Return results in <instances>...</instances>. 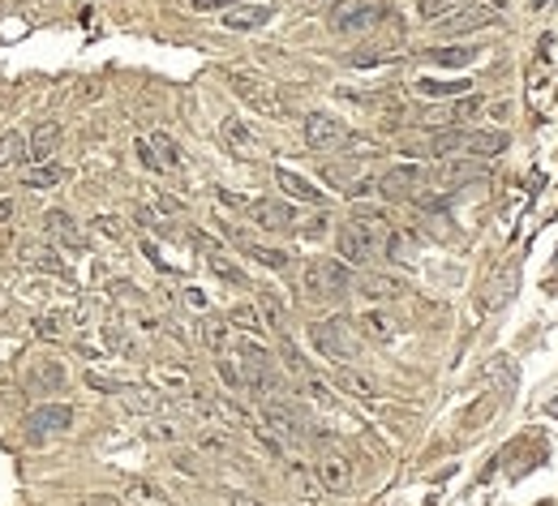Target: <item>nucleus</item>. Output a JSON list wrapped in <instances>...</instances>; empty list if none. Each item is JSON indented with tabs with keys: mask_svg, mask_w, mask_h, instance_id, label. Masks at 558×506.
<instances>
[{
	"mask_svg": "<svg viewBox=\"0 0 558 506\" xmlns=\"http://www.w3.org/2000/svg\"><path fill=\"white\" fill-rule=\"evenodd\" d=\"M56 146H61V124L44 121L26 138V159H30V164H52V150H56Z\"/></svg>",
	"mask_w": 558,
	"mask_h": 506,
	"instance_id": "19",
	"label": "nucleus"
},
{
	"mask_svg": "<svg viewBox=\"0 0 558 506\" xmlns=\"http://www.w3.org/2000/svg\"><path fill=\"white\" fill-rule=\"evenodd\" d=\"M477 56H481V48H434L430 52V60L442 65V69H468Z\"/></svg>",
	"mask_w": 558,
	"mask_h": 506,
	"instance_id": "32",
	"label": "nucleus"
},
{
	"mask_svg": "<svg viewBox=\"0 0 558 506\" xmlns=\"http://www.w3.org/2000/svg\"><path fill=\"white\" fill-rule=\"evenodd\" d=\"M219 138H223V146H228V150H241V155H249V150L258 146V138L249 133V124H245L241 116H228V121L219 124Z\"/></svg>",
	"mask_w": 558,
	"mask_h": 506,
	"instance_id": "27",
	"label": "nucleus"
},
{
	"mask_svg": "<svg viewBox=\"0 0 558 506\" xmlns=\"http://www.w3.org/2000/svg\"><path fill=\"white\" fill-rule=\"evenodd\" d=\"M301 378H305V390H310L314 404H331V386L322 382V378H314V373H301Z\"/></svg>",
	"mask_w": 558,
	"mask_h": 506,
	"instance_id": "43",
	"label": "nucleus"
},
{
	"mask_svg": "<svg viewBox=\"0 0 558 506\" xmlns=\"http://www.w3.org/2000/svg\"><path fill=\"white\" fill-rule=\"evenodd\" d=\"M86 382L99 386V390H121L125 382H117V378H108V373H86Z\"/></svg>",
	"mask_w": 558,
	"mask_h": 506,
	"instance_id": "47",
	"label": "nucleus"
},
{
	"mask_svg": "<svg viewBox=\"0 0 558 506\" xmlns=\"http://www.w3.org/2000/svg\"><path fill=\"white\" fill-rule=\"evenodd\" d=\"M232 241H237V249H241L245 258H254L258 266H271V270H288V253H279V249H271V245L249 241L245 232H232Z\"/></svg>",
	"mask_w": 558,
	"mask_h": 506,
	"instance_id": "22",
	"label": "nucleus"
},
{
	"mask_svg": "<svg viewBox=\"0 0 558 506\" xmlns=\"http://www.w3.org/2000/svg\"><path fill=\"white\" fill-rule=\"evenodd\" d=\"M511 292H515V262H503L494 275L486 279V288L477 296V305H481V314H498L503 305L511 301Z\"/></svg>",
	"mask_w": 558,
	"mask_h": 506,
	"instance_id": "13",
	"label": "nucleus"
},
{
	"mask_svg": "<svg viewBox=\"0 0 558 506\" xmlns=\"http://www.w3.org/2000/svg\"><path fill=\"white\" fill-rule=\"evenodd\" d=\"M164 506H172V502H164Z\"/></svg>",
	"mask_w": 558,
	"mask_h": 506,
	"instance_id": "55",
	"label": "nucleus"
},
{
	"mask_svg": "<svg viewBox=\"0 0 558 506\" xmlns=\"http://www.w3.org/2000/svg\"><path fill=\"white\" fill-rule=\"evenodd\" d=\"M271 18H275L271 4H232V9H223V26L228 30H263Z\"/></svg>",
	"mask_w": 558,
	"mask_h": 506,
	"instance_id": "18",
	"label": "nucleus"
},
{
	"mask_svg": "<svg viewBox=\"0 0 558 506\" xmlns=\"http://www.w3.org/2000/svg\"><path fill=\"white\" fill-rule=\"evenodd\" d=\"M125 498L133 506H164L168 498H164V489L159 485H150V481H129L125 485Z\"/></svg>",
	"mask_w": 558,
	"mask_h": 506,
	"instance_id": "34",
	"label": "nucleus"
},
{
	"mask_svg": "<svg viewBox=\"0 0 558 506\" xmlns=\"http://www.w3.org/2000/svg\"><path fill=\"white\" fill-rule=\"evenodd\" d=\"M18 159H26V133H0V172L9 168V164H18Z\"/></svg>",
	"mask_w": 558,
	"mask_h": 506,
	"instance_id": "36",
	"label": "nucleus"
},
{
	"mask_svg": "<svg viewBox=\"0 0 558 506\" xmlns=\"http://www.w3.org/2000/svg\"><path fill=\"white\" fill-rule=\"evenodd\" d=\"M99 228H103V232H108L112 241H121V232H125V228H121V223H117L112 215H99Z\"/></svg>",
	"mask_w": 558,
	"mask_h": 506,
	"instance_id": "49",
	"label": "nucleus"
},
{
	"mask_svg": "<svg viewBox=\"0 0 558 506\" xmlns=\"http://www.w3.org/2000/svg\"><path fill=\"white\" fill-rule=\"evenodd\" d=\"M550 416H558V399H554V404H550Z\"/></svg>",
	"mask_w": 558,
	"mask_h": 506,
	"instance_id": "52",
	"label": "nucleus"
},
{
	"mask_svg": "<svg viewBox=\"0 0 558 506\" xmlns=\"http://www.w3.org/2000/svg\"><path fill=\"white\" fill-rule=\"evenodd\" d=\"M117 395L125 399V408H129V412H155V408H159V395H155V390H146V386H129V382H125Z\"/></svg>",
	"mask_w": 558,
	"mask_h": 506,
	"instance_id": "33",
	"label": "nucleus"
},
{
	"mask_svg": "<svg viewBox=\"0 0 558 506\" xmlns=\"http://www.w3.org/2000/svg\"><path fill=\"white\" fill-rule=\"evenodd\" d=\"M61 331H65L61 317H39V322H35V335L39 339H61Z\"/></svg>",
	"mask_w": 558,
	"mask_h": 506,
	"instance_id": "44",
	"label": "nucleus"
},
{
	"mask_svg": "<svg viewBox=\"0 0 558 506\" xmlns=\"http://www.w3.org/2000/svg\"><path fill=\"white\" fill-rule=\"evenodd\" d=\"M275 185L288 193V197H296V202H310V206H318V202H322V189H318V185H310L305 176L288 172V168H275Z\"/></svg>",
	"mask_w": 558,
	"mask_h": 506,
	"instance_id": "24",
	"label": "nucleus"
},
{
	"mask_svg": "<svg viewBox=\"0 0 558 506\" xmlns=\"http://www.w3.org/2000/svg\"><path fill=\"white\" fill-rule=\"evenodd\" d=\"M336 249H340L344 266H369L378 253H383V241L378 237H369L361 223H340V232H336Z\"/></svg>",
	"mask_w": 558,
	"mask_h": 506,
	"instance_id": "6",
	"label": "nucleus"
},
{
	"mask_svg": "<svg viewBox=\"0 0 558 506\" xmlns=\"http://www.w3.org/2000/svg\"><path fill=\"white\" fill-rule=\"evenodd\" d=\"M44 232H48L56 245H65V249H82L86 237H82V228H77V219L69 211H48L44 215Z\"/></svg>",
	"mask_w": 558,
	"mask_h": 506,
	"instance_id": "17",
	"label": "nucleus"
},
{
	"mask_svg": "<svg viewBox=\"0 0 558 506\" xmlns=\"http://www.w3.org/2000/svg\"><path fill=\"white\" fill-rule=\"evenodd\" d=\"M421 185H425V172L416 164H395V168H387L378 176V189H383L387 202H408V197L421 193Z\"/></svg>",
	"mask_w": 558,
	"mask_h": 506,
	"instance_id": "11",
	"label": "nucleus"
},
{
	"mask_svg": "<svg viewBox=\"0 0 558 506\" xmlns=\"http://www.w3.org/2000/svg\"><path fill=\"white\" fill-rule=\"evenodd\" d=\"M481 112V99H473V95H460L451 108H447V116H451V124H464V121H473Z\"/></svg>",
	"mask_w": 558,
	"mask_h": 506,
	"instance_id": "40",
	"label": "nucleus"
},
{
	"mask_svg": "<svg viewBox=\"0 0 558 506\" xmlns=\"http://www.w3.org/2000/svg\"><path fill=\"white\" fill-rule=\"evenodd\" d=\"M288 485L301 502H318V498H322V485H318V477L301 463V459H288Z\"/></svg>",
	"mask_w": 558,
	"mask_h": 506,
	"instance_id": "25",
	"label": "nucleus"
},
{
	"mask_svg": "<svg viewBox=\"0 0 558 506\" xmlns=\"http://www.w3.org/2000/svg\"><path fill=\"white\" fill-rule=\"evenodd\" d=\"M310 343L318 348V357H327V361L336 365H348L357 357V339L348 335V322L344 317H322L310 326Z\"/></svg>",
	"mask_w": 558,
	"mask_h": 506,
	"instance_id": "3",
	"label": "nucleus"
},
{
	"mask_svg": "<svg viewBox=\"0 0 558 506\" xmlns=\"http://www.w3.org/2000/svg\"><path fill=\"white\" fill-rule=\"evenodd\" d=\"M305 142H310V150H336V146L348 142V129L331 112H310L305 116Z\"/></svg>",
	"mask_w": 558,
	"mask_h": 506,
	"instance_id": "12",
	"label": "nucleus"
},
{
	"mask_svg": "<svg viewBox=\"0 0 558 506\" xmlns=\"http://www.w3.org/2000/svg\"><path fill=\"white\" fill-rule=\"evenodd\" d=\"M413 91L425 99H460V95H468V82H434V77H421V82H413Z\"/></svg>",
	"mask_w": 558,
	"mask_h": 506,
	"instance_id": "31",
	"label": "nucleus"
},
{
	"mask_svg": "<svg viewBox=\"0 0 558 506\" xmlns=\"http://www.w3.org/2000/svg\"><path fill=\"white\" fill-rule=\"evenodd\" d=\"M314 477L327 494H348L352 489V459L336 446H322V455L314 459Z\"/></svg>",
	"mask_w": 558,
	"mask_h": 506,
	"instance_id": "7",
	"label": "nucleus"
},
{
	"mask_svg": "<svg viewBox=\"0 0 558 506\" xmlns=\"http://www.w3.org/2000/svg\"><path fill=\"white\" fill-rule=\"evenodd\" d=\"M219 378H223V382L232 386V390H241V369H237V365H228V361H219Z\"/></svg>",
	"mask_w": 558,
	"mask_h": 506,
	"instance_id": "45",
	"label": "nucleus"
},
{
	"mask_svg": "<svg viewBox=\"0 0 558 506\" xmlns=\"http://www.w3.org/2000/svg\"><path fill=\"white\" fill-rule=\"evenodd\" d=\"M263 314H267V322L271 326H275V331H279V335H284V305H279V301H275V296H263Z\"/></svg>",
	"mask_w": 558,
	"mask_h": 506,
	"instance_id": "42",
	"label": "nucleus"
},
{
	"mask_svg": "<svg viewBox=\"0 0 558 506\" xmlns=\"http://www.w3.org/2000/svg\"><path fill=\"white\" fill-rule=\"evenodd\" d=\"M361 296H369V301H395V296H404V284L395 275L369 270V275H361Z\"/></svg>",
	"mask_w": 558,
	"mask_h": 506,
	"instance_id": "26",
	"label": "nucleus"
},
{
	"mask_svg": "<svg viewBox=\"0 0 558 506\" xmlns=\"http://www.w3.org/2000/svg\"><path fill=\"white\" fill-rule=\"evenodd\" d=\"M533 4H537V9H541V4H546V0H533Z\"/></svg>",
	"mask_w": 558,
	"mask_h": 506,
	"instance_id": "53",
	"label": "nucleus"
},
{
	"mask_svg": "<svg viewBox=\"0 0 558 506\" xmlns=\"http://www.w3.org/2000/svg\"><path fill=\"white\" fill-rule=\"evenodd\" d=\"M103 339H108V348H112V352H129V357H138V348H133L129 331L117 326V322H108V326H103Z\"/></svg>",
	"mask_w": 558,
	"mask_h": 506,
	"instance_id": "39",
	"label": "nucleus"
},
{
	"mask_svg": "<svg viewBox=\"0 0 558 506\" xmlns=\"http://www.w3.org/2000/svg\"><path fill=\"white\" fill-rule=\"evenodd\" d=\"M146 438H155V442H176V438H181V430H176V425H150V430H146Z\"/></svg>",
	"mask_w": 558,
	"mask_h": 506,
	"instance_id": "46",
	"label": "nucleus"
},
{
	"mask_svg": "<svg viewBox=\"0 0 558 506\" xmlns=\"http://www.w3.org/2000/svg\"><path fill=\"white\" fill-rule=\"evenodd\" d=\"M249 219L263 228V232H292V211L284 202H271V197H258V202H249Z\"/></svg>",
	"mask_w": 558,
	"mask_h": 506,
	"instance_id": "16",
	"label": "nucleus"
},
{
	"mask_svg": "<svg viewBox=\"0 0 558 506\" xmlns=\"http://www.w3.org/2000/svg\"><path fill=\"white\" fill-rule=\"evenodd\" d=\"M30 390H61L65 386V365L52 361V357H39V361L30 365Z\"/></svg>",
	"mask_w": 558,
	"mask_h": 506,
	"instance_id": "23",
	"label": "nucleus"
},
{
	"mask_svg": "<svg viewBox=\"0 0 558 506\" xmlns=\"http://www.w3.org/2000/svg\"><path fill=\"white\" fill-rule=\"evenodd\" d=\"M138 159H142L150 172H181L185 159H181V146L172 142L168 133H150V138H138Z\"/></svg>",
	"mask_w": 558,
	"mask_h": 506,
	"instance_id": "10",
	"label": "nucleus"
},
{
	"mask_svg": "<svg viewBox=\"0 0 558 506\" xmlns=\"http://www.w3.org/2000/svg\"><path fill=\"white\" fill-rule=\"evenodd\" d=\"M18 215V202H9V197H0V228L9 223V219Z\"/></svg>",
	"mask_w": 558,
	"mask_h": 506,
	"instance_id": "50",
	"label": "nucleus"
},
{
	"mask_svg": "<svg viewBox=\"0 0 558 506\" xmlns=\"http://www.w3.org/2000/svg\"><path fill=\"white\" fill-rule=\"evenodd\" d=\"M383 18H387V4H383V0H361V4H352V9H336L331 30H336V35H365V30H374Z\"/></svg>",
	"mask_w": 558,
	"mask_h": 506,
	"instance_id": "8",
	"label": "nucleus"
},
{
	"mask_svg": "<svg viewBox=\"0 0 558 506\" xmlns=\"http://www.w3.org/2000/svg\"><path fill=\"white\" fill-rule=\"evenodd\" d=\"M232 91H237V99L241 103H249L254 112H263V116H284V103H279V95H275V86H271L263 73H249V69H237L232 77Z\"/></svg>",
	"mask_w": 558,
	"mask_h": 506,
	"instance_id": "4",
	"label": "nucleus"
},
{
	"mask_svg": "<svg viewBox=\"0 0 558 506\" xmlns=\"http://www.w3.org/2000/svg\"><path fill=\"white\" fill-rule=\"evenodd\" d=\"M310 4H322V0H310Z\"/></svg>",
	"mask_w": 558,
	"mask_h": 506,
	"instance_id": "54",
	"label": "nucleus"
},
{
	"mask_svg": "<svg viewBox=\"0 0 558 506\" xmlns=\"http://www.w3.org/2000/svg\"><path fill=\"white\" fill-rule=\"evenodd\" d=\"M486 168L477 164V159H447V164H438L434 176H425V181H434L438 189H456V185H468V181H481Z\"/></svg>",
	"mask_w": 558,
	"mask_h": 506,
	"instance_id": "15",
	"label": "nucleus"
},
{
	"mask_svg": "<svg viewBox=\"0 0 558 506\" xmlns=\"http://www.w3.org/2000/svg\"><path fill=\"white\" fill-rule=\"evenodd\" d=\"M194 245H198V249H206V266H211V275H215V279H223V284H232V288H249L245 270H241L237 262H232V258H228V253H223V249H219V245L211 241V237H202V232H194Z\"/></svg>",
	"mask_w": 558,
	"mask_h": 506,
	"instance_id": "14",
	"label": "nucleus"
},
{
	"mask_svg": "<svg viewBox=\"0 0 558 506\" xmlns=\"http://www.w3.org/2000/svg\"><path fill=\"white\" fill-rule=\"evenodd\" d=\"M468 4H473V0H421V18H425V22H447L451 13H460Z\"/></svg>",
	"mask_w": 558,
	"mask_h": 506,
	"instance_id": "35",
	"label": "nucleus"
},
{
	"mask_svg": "<svg viewBox=\"0 0 558 506\" xmlns=\"http://www.w3.org/2000/svg\"><path fill=\"white\" fill-rule=\"evenodd\" d=\"M26 425L30 430H69L73 425V408L69 404H39V408H30V416H26Z\"/></svg>",
	"mask_w": 558,
	"mask_h": 506,
	"instance_id": "21",
	"label": "nucleus"
},
{
	"mask_svg": "<svg viewBox=\"0 0 558 506\" xmlns=\"http://www.w3.org/2000/svg\"><path fill=\"white\" fill-rule=\"evenodd\" d=\"M228 326H241L245 335H258V331H263V314H258L254 305H232V314H228Z\"/></svg>",
	"mask_w": 558,
	"mask_h": 506,
	"instance_id": "37",
	"label": "nucleus"
},
{
	"mask_svg": "<svg viewBox=\"0 0 558 506\" xmlns=\"http://www.w3.org/2000/svg\"><path fill=\"white\" fill-rule=\"evenodd\" d=\"M296 284L305 292V301H336L348 292L352 284V270L336 258H310V262L296 270Z\"/></svg>",
	"mask_w": 558,
	"mask_h": 506,
	"instance_id": "2",
	"label": "nucleus"
},
{
	"mask_svg": "<svg viewBox=\"0 0 558 506\" xmlns=\"http://www.w3.org/2000/svg\"><path fill=\"white\" fill-rule=\"evenodd\" d=\"M263 421L271 425V434L292 438V442L310 434V421L301 416V408H292L288 399H263Z\"/></svg>",
	"mask_w": 558,
	"mask_h": 506,
	"instance_id": "9",
	"label": "nucleus"
},
{
	"mask_svg": "<svg viewBox=\"0 0 558 506\" xmlns=\"http://www.w3.org/2000/svg\"><path fill=\"white\" fill-rule=\"evenodd\" d=\"M232 506H263L258 498H249V494H232Z\"/></svg>",
	"mask_w": 558,
	"mask_h": 506,
	"instance_id": "51",
	"label": "nucleus"
},
{
	"mask_svg": "<svg viewBox=\"0 0 558 506\" xmlns=\"http://www.w3.org/2000/svg\"><path fill=\"white\" fill-rule=\"evenodd\" d=\"M65 181V168L61 164H30V168L22 172V185H30V189H52V185H61Z\"/></svg>",
	"mask_w": 558,
	"mask_h": 506,
	"instance_id": "30",
	"label": "nucleus"
},
{
	"mask_svg": "<svg viewBox=\"0 0 558 506\" xmlns=\"http://www.w3.org/2000/svg\"><path fill=\"white\" fill-rule=\"evenodd\" d=\"M237 0H194L198 13H215V9H232Z\"/></svg>",
	"mask_w": 558,
	"mask_h": 506,
	"instance_id": "48",
	"label": "nucleus"
},
{
	"mask_svg": "<svg viewBox=\"0 0 558 506\" xmlns=\"http://www.w3.org/2000/svg\"><path fill=\"white\" fill-rule=\"evenodd\" d=\"M198 335H202V343H206L211 352H223V348H228V317L206 314L198 322Z\"/></svg>",
	"mask_w": 558,
	"mask_h": 506,
	"instance_id": "29",
	"label": "nucleus"
},
{
	"mask_svg": "<svg viewBox=\"0 0 558 506\" xmlns=\"http://www.w3.org/2000/svg\"><path fill=\"white\" fill-rule=\"evenodd\" d=\"M331 386H336V390H344V395H357V399H369V395H374V382H369L365 373H357V369H348V365H340V369H336Z\"/></svg>",
	"mask_w": 558,
	"mask_h": 506,
	"instance_id": "28",
	"label": "nucleus"
},
{
	"mask_svg": "<svg viewBox=\"0 0 558 506\" xmlns=\"http://www.w3.org/2000/svg\"><path fill=\"white\" fill-rule=\"evenodd\" d=\"M503 13H507V0H473L468 9L451 13L447 22H438V30H442V35H473V30L494 26Z\"/></svg>",
	"mask_w": 558,
	"mask_h": 506,
	"instance_id": "5",
	"label": "nucleus"
},
{
	"mask_svg": "<svg viewBox=\"0 0 558 506\" xmlns=\"http://www.w3.org/2000/svg\"><path fill=\"white\" fill-rule=\"evenodd\" d=\"M395 60V48H369V52H352L348 56V65H357V69H369V65H391Z\"/></svg>",
	"mask_w": 558,
	"mask_h": 506,
	"instance_id": "38",
	"label": "nucleus"
},
{
	"mask_svg": "<svg viewBox=\"0 0 558 506\" xmlns=\"http://www.w3.org/2000/svg\"><path fill=\"white\" fill-rule=\"evenodd\" d=\"M357 326H361L365 339H374V343H391V339L400 335V317L387 314V309H365L357 317Z\"/></svg>",
	"mask_w": 558,
	"mask_h": 506,
	"instance_id": "20",
	"label": "nucleus"
},
{
	"mask_svg": "<svg viewBox=\"0 0 558 506\" xmlns=\"http://www.w3.org/2000/svg\"><path fill=\"white\" fill-rule=\"evenodd\" d=\"M279 352H284V365H288L292 373H310V369H305V357L296 352V343H292L288 335H284V343H279Z\"/></svg>",
	"mask_w": 558,
	"mask_h": 506,
	"instance_id": "41",
	"label": "nucleus"
},
{
	"mask_svg": "<svg viewBox=\"0 0 558 506\" xmlns=\"http://www.w3.org/2000/svg\"><path fill=\"white\" fill-rule=\"evenodd\" d=\"M507 146L511 138L503 129H442V133H430L421 155H434V159H494Z\"/></svg>",
	"mask_w": 558,
	"mask_h": 506,
	"instance_id": "1",
	"label": "nucleus"
}]
</instances>
